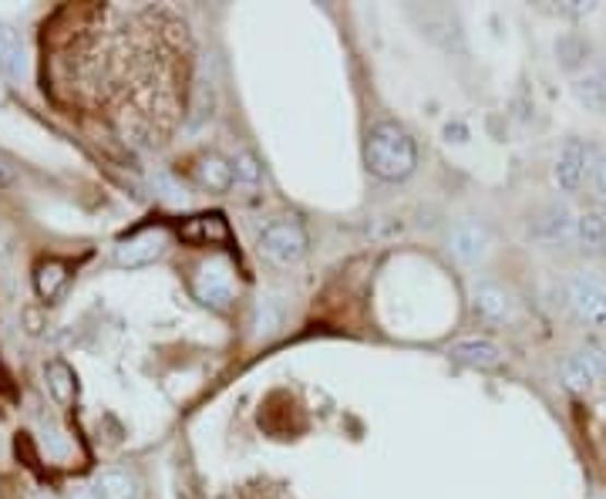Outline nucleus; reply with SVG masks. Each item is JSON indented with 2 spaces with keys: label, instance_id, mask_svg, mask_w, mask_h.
<instances>
[{
  "label": "nucleus",
  "instance_id": "nucleus-15",
  "mask_svg": "<svg viewBox=\"0 0 606 499\" xmlns=\"http://www.w3.org/2000/svg\"><path fill=\"white\" fill-rule=\"evenodd\" d=\"M577 98L593 108V111H606V58L599 64H593L590 71H583L577 85H573Z\"/></svg>",
  "mask_w": 606,
  "mask_h": 499
},
{
  "label": "nucleus",
  "instance_id": "nucleus-14",
  "mask_svg": "<svg viewBox=\"0 0 606 499\" xmlns=\"http://www.w3.org/2000/svg\"><path fill=\"white\" fill-rule=\"evenodd\" d=\"M98 499H142V486L126 470H102L95 479Z\"/></svg>",
  "mask_w": 606,
  "mask_h": 499
},
{
  "label": "nucleus",
  "instance_id": "nucleus-18",
  "mask_svg": "<svg viewBox=\"0 0 606 499\" xmlns=\"http://www.w3.org/2000/svg\"><path fill=\"white\" fill-rule=\"evenodd\" d=\"M253 328H257V337H270V334H276L283 328V307H280L276 297H260Z\"/></svg>",
  "mask_w": 606,
  "mask_h": 499
},
{
  "label": "nucleus",
  "instance_id": "nucleus-8",
  "mask_svg": "<svg viewBox=\"0 0 606 499\" xmlns=\"http://www.w3.org/2000/svg\"><path fill=\"white\" fill-rule=\"evenodd\" d=\"M577 234V216L570 213V206L562 203H549L539 216H536V226H533V237L543 240V243H570Z\"/></svg>",
  "mask_w": 606,
  "mask_h": 499
},
{
  "label": "nucleus",
  "instance_id": "nucleus-3",
  "mask_svg": "<svg viewBox=\"0 0 606 499\" xmlns=\"http://www.w3.org/2000/svg\"><path fill=\"white\" fill-rule=\"evenodd\" d=\"M566 304H570L580 324L606 328V284H599L596 277L580 274L566 281Z\"/></svg>",
  "mask_w": 606,
  "mask_h": 499
},
{
  "label": "nucleus",
  "instance_id": "nucleus-20",
  "mask_svg": "<svg viewBox=\"0 0 606 499\" xmlns=\"http://www.w3.org/2000/svg\"><path fill=\"white\" fill-rule=\"evenodd\" d=\"M48 389H51V395L61 405H71V399H74V371L68 365H61V361L48 365Z\"/></svg>",
  "mask_w": 606,
  "mask_h": 499
},
{
  "label": "nucleus",
  "instance_id": "nucleus-21",
  "mask_svg": "<svg viewBox=\"0 0 606 499\" xmlns=\"http://www.w3.org/2000/svg\"><path fill=\"white\" fill-rule=\"evenodd\" d=\"M233 182H239V186H260V179H263V169H260V163H257V156L253 152H236L233 156Z\"/></svg>",
  "mask_w": 606,
  "mask_h": 499
},
{
  "label": "nucleus",
  "instance_id": "nucleus-17",
  "mask_svg": "<svg viewBox=\"0 0 606 499\" xmlns=\"http://www.w3.org/2000/svg\"><path fill=\"white\" fill-rule=\"evenodd\" d=\"M199 182L210 186L213 193H226V189L233 186V166L223 163L219 156H210L199 163Z\"/></svg>",
  "mask_w": 606,
  "mask_h": 499
},
{
  "label": "nucleus",
  "instance_id": "nucleus-13",
  "mask_svg": "<svg viewBox=\"0 0 606 499\" xmlns=\"http://www.w3.org/2000/svg\"><path fill=\"white\" fill-rule=\"evenodd\" d=\"M573 243L586 253V257H596L606 250V216L596 213V210H586L577 216V234H573Z\"/></svg>",
  "mask_w": 606,
  "mask_h": 499
},
{
  "label": "nucleus",
  "instance_id": "nucleus-12",
  "mask_svg": "<svg viewBox=\"0 0 606 499\" xmlns=\"http://www.w3.org/2000/svg\"><path fill=\"white\" fill-rule=\"evenodd\" d=\"M0 71H4L11 82L27 79V51H24L21 34L11 24H0Z\"/></svg>",
  "mask_w": 606,
  "mask_h": 499
},
{
  "label": "nucleus",
  "instance_id": "nucleus-25",
  "mask_svg": "<svg viewBox=\"0 0 606 499\" xmlns=\"http://www.w3.org/2000/svg\"><path fill=\"white\" fill-rule=\"evenodd\" d=\"M596 499H606V496H596Z\"/></svg>",
  "mask_w": 606,
  "mask_h": 499
},
{
  "label": "nucleus",
  "instance_id": "nucleus-2",
  "mask_svg": "<svg viewBox=\"0 0 606 499\" xmlns=\"http://www.w3.org/2000/svg\"><path fill=\"white\" fill-rule=\"evenodd\" d=\"M260 253L276 263V266H290L297 263L304 253H307V234H304V226L297 219H273L263 226V234H260Z\"/></svg>",
  "mask_w": 606,
  "mask_h": 499
},
{
  "label": "nucleus",
  "instance_id": "nucleus-23",
  "mask_svg": "<svg viewBox=\"0 0 606 499\" xmlns=\"http://www.w3.org/2000/svg\"><path fill=\"white\" fill-rule=\"evenodd\" d=\"M71 499H98V492L88 489V486H74V489H71Z\"/></svg>",
  "mask_w": 606,
  "mask_h": 499
},
{
  "label": "nucleus",
  "instance_id": "nucleus-16",
  "mask_svg": "<svg viewBox=\"0 0 606 499\" xmlns=\"http://www.w3.org/2000/svg\"><path fill=\"white\" fill-rule=\"evenodd\" d=\"M68 284V263L64 260H40L34 271V287L45 300H55Z\"/></svg>",
  "mask_w": 606,
  "mask_h": 499
},
{
  "label": "nucleus",
  "instance_id": "nucleus-1",
  "mask_svg": "<svg viewBox=\"0 0 606 499\" xmlns=\"http://www.w3.org/2000/svg\"><path fill=\"white\" fill-rule=\"evenodd\" d=\"M364 163H368V169L378 179H388V182L412 176L418 163L415 139L394 122H378L368 132V142H364Z\"/></svg>",
  "mask_w": 606,
  "mask_h": 499
},
{
  "label": "nucleus",
  "instance_id": "nucleus-19",
  "mask_svg": "<svg viewBox=\"0 0 606 499\" xmlns=\"http://www.w3.org/2000/svg\"><path fill=\"white\" fill-rule=\"evenodd\" d=\"M186 237H192V240H226L229 237V226H226V219L219 213L195 216L192 226L186 229Z\"/></svg>",
  "mask_w": 606,
  "mask_h": 499
},
{
  "label": "nucleus",
  "instance_id": "nucleus-6",
  "mask_svg": "<svg viewBox=\"0 0 606 499\" xmlns=\"http://www.w3.org/2000/svg\"><path fill=\"white\" fill-rule=\"evenodd\" d=\"M169 247V234L166 229H142V234L129 237V240H121L118 250H115V260L121 266H145V263H155L162 253H166Z\"/></svg>",
  "mask_w": 606,
  "mask_h": 499
},
{
  "label": "nucleus",
  "instance_id": "nucleus-24",
  "mask_svg": "<svg viewBox=\"0 0 606 499\" xmlns=\"http://www.w3.org/2000/svg\"><path fill=\"white\" fill-rule=\"evenodd\" d=\"M34 499H55V496H48V492H40V496H34Z\"/></svg>",
  "mask_w": 606,
  "mask_h": 499
},
{
  "label": "nucleus",
  "instance_id": "nucleus-4",
  "mask_svg": "<svg viewBox=\"0 0 606 499\" xmlns=\"http://www.w3.org/2000/svg\"><path fill=\"white\" fill-rule=\"evenodd\" d=\"M192 294L199 304L213 307V311H226V307L233 304L236 297V287H233V271L229 263H206L199 266L195 277H192Z\"/></svg>",
  "mask_w": 606,
  "mask_h": 499
},
{
  "label": "nucleus",
  "instance_id": "nucleus-11",
  "mask_svg": "<svg viewBox=\"0 0 606 499\" xmlns=\"http://www.w3.org/2000/svg\"><path fill=\"white\" fill-rule=\"evenodd\" d=\"M449 355L455 361L468 365V368H499L502 365V352L485 337H462V341L452 344Z\"/></svg>",
  "mask_w": 606,
  "mask_h": 499
},
{
  "label": "nucleus",
  "instance_id": "nucleus-9",
  "mask_svg": "<svg viewBox=\"0 0 606 499\" xmlns=\"http://www.w3.org/2000/svg\"><path fill=\"white\" fill-rule=\"evenodd\" d=\"M586 145L580 139H566V145L559 148V159H556V186L562 189V193H577L583 176H586Z\"/></svg>",
  "mask_w": 606,
  "mask_h": 499
},
{
  "label": "nucleus",
  "instance_id": "nucleus-22",
  "mask_svg": "<svg viewBox=\"0 0 606 499\" xmlns=\"http://www.w3.org/2000/svg\"><path fill=\"white\" fill-rule=\"evenodd\" d=\"M593 182H596V197L606 203V148L599 152V159H596V169H593Z\"/></svg>",
  "mask_w": 606,
  "mask_h": 499
},
{
  "label": "nucleus",
  "instance_id": "nucleus-7",
  "mask_svg": "<svg viewBox=\"0 0 606 499\" xmlns=\"http://www.w3.org/2000/svg\"><path fill=\"white\" fill-rule=\"evenodd\" d=\"M603 375H606V358L599 352H593V348L570 355L562 361V368H559L562 385L570 392H590Z\"/></svg>",
  "mask_w": 606,
  "mask_h": 499
},
{
  "label": "nucleus",
  "instance_id": "nucleus-10",
  "mask_svg": "<svg viewBox=\"0 0 606 499\" xmlns=\"http://www.w3.org/2000/svg\"><path fill=\"white\" fill-rule=\"evenodd\" d=\"M472 304H475V311H478L485 321H492V324H506V321H512V314H515L512 294H509L506 287H499V284H475Z\"/></svg>",
  "mask_w": 606,
  "mask_h": 499
},
{
  "label": "nucleus",
  "instance_id": "nucleus-5",
  "mask_svg": "<svg viewBox=\"0 0 606 499\" xmlns=\"http://www.w3.org/2000/svg\"><path fill=\"white\" fill-rule=\"evenodd\" d=\"M449 250L459 263H482L485 257L492 253V234L489 226L478 223V219H462L449 229Z\"/></svg>",
  "mask_w": 606,
  "mask_h": 499
}]
</instances>
